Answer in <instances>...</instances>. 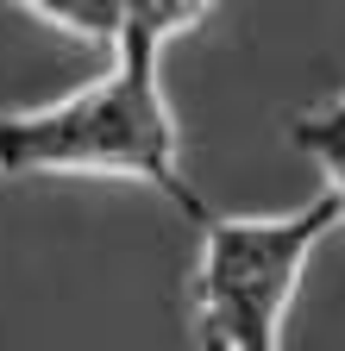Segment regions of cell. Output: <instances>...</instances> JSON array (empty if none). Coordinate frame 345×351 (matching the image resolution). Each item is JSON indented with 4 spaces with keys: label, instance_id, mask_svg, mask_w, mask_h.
<instances>
[{
    "label": "cell",
    "instance_id": "cell-1",
    "mask_svg": "<svg viewBox=\"0 0 345 351\" xmlns=\"http://www.w3.org/2000/svg\"><path fill=\"white\" fill-rule=\"evenodd\" d=\"M207 7L189 0H132L113 63L51 107L0 113V176H132L176 201V213L201 232L213 207L182 169L176 113L163 95V44L201 25Z\"/></svg>",
    "mask_w": 345,
    "mask_h": 351
},
{
    "label": "cell",
    "instance_id": "cell-2",
    "mask_svg": "<svg viewBox=\"0 0 345 351\" xmlns=\"http://www.w3.org/2000/svg\"><path fill=\"white\" fill-rule=\"evenodd\" d=\"M345 226V201L326 189L289 213H213L195 257V326L207 351H283V320L314 245Z\"/></svg>",
    "mask_w": 345,
    "mask_h": 351
},
{
    "label": "cell",
    "instance_id": "cell-4",
    "mask_svg": "<svg viewBox=\"0 0 345 351\" xmlns=\"http://www.w3.org/2000/svg\"><path fill=\"white\" fill-rule=\"evenodd\" d=\"M289 138L308 151L326 176H339V169H345V95H339V101H326V107H314V113H301Z\"/></svg>",
    "mask_w": 345,
    "mask_h": 351
},
{
    "label": "cell",
    "instance_id": "cell-5",
    "mask_svg": "<svg viewBox=\"0 0 345 351\" xmlns=\"http://www.w3.org/2000/svg\"><path fill=\"white\" fill-rule=\"evenodd\" d=\"M326 189H333V195L345 201V169H339V176H326Z\"/></svg>",
    "mask_w": 345,
    "mask_h": 351
},
{
    "label": "cell",
    "instance_id": "cell-3",
    "mask_svg": "<svg viewBox=\"0 0 345 351\" xmlns=\"http://www.w3.org/2000/svg\"><path fill=\"white\" fill-rule=\"evenodd\" d=\"M32 19H45L82 44H101V51H119L126 25H132V0H38V7H25Z\"/></svg>",
    "mask_w": 345,
    "mask_h": 351
}]
</instances>
